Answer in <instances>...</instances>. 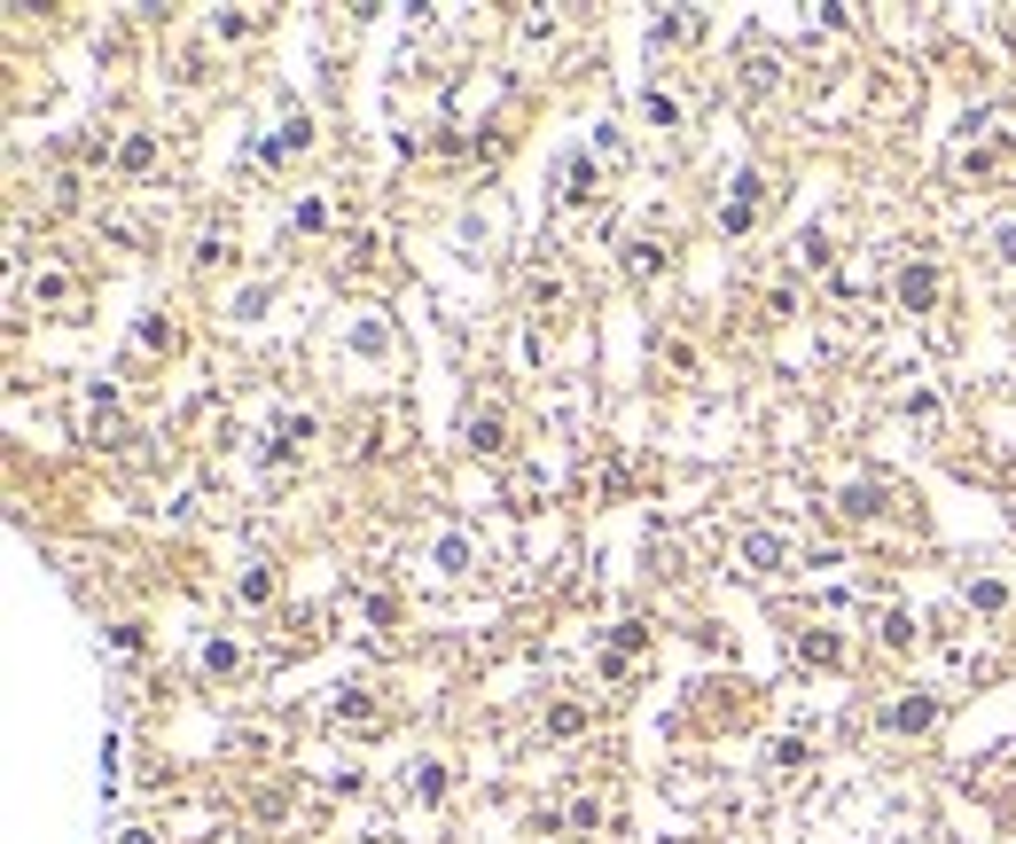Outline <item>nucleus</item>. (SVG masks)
Listing matches in <instances>:
<instances>
[{"label": "nucleus", "instance_id": "obj_6", "mask_svg": "<svg viewBox=\"0 0 1016 844\" xmlns=\"http://www.w3.org/2000/svg\"><path fill=\"white\" fill-rule=\"evenodd\" d=\"M563 196H571V204L595 196V164H586V156H571V164H563Z\"/></svg>", "mask_w": 1016, "mask_h": 844}, {"label": "nucleus", "instance_id": "obj_2", "mask_svg": "<svg viewBox=\"0 0 1016 844\" xmlns=\"http://www.w3.org/2000/svg\"><path fill=\"white\" fill-rule=\"evenodd\" d=\"M884 719H891L899 735H915V727H930V719H939V704H930V696H899V704H891Z\"/></svg>", "mask_w": 1016, "mask_h": 844}, {"label": "nucleus", "instance_id": "obj_3", "mask_svg": "<svg viewBox=\"0 0 1016 844\" xmlns=\"http://www.w3.org/2000/svg\"><path fill=\"white\" fill-rule=\"evenodd\" d=\"M305 141H313V126H305V118H290V126H282V133H274V141L259 149V156H267V164H282V156H298Z\"/></svg>", "mask_w": 1016, "mask_h": 844}, {"label": "nucleus", "instance_id": "obj_12", "mask_svg": "<svg viewBox=\"0 0 1016 844\" xmlns=\"http://www.w3.org/2000/svg\"><path fill=\"white\" fill-rule=\"evenodd\" d=\"M118 844H156V829H126V836H118Z\"/></svg>", "mask_w": 1016, "mask_h": 844}, {"label": "nucleus", "instance_id": "obj_8", "mask_svg": "<svg viewBox=\"0 0 1016 844\" xmlns=\"http://www.w3.org/2000/svg\"><path fill=\"white\" fill-rule=\"evenodd\" d=\"M657 259H664L657 242H634V250H626V274H634V282H649V274H657Z\"/></svg>", "mask_w": 1016, "mask_h": 844}, {"label": "nucleus", "instance_id": "obj_5", "mask_svg": "<svg viewBox=\"0 0 1016 844\" xmlns=\"http://www.w3.org/2000/svg\"><path fill=\"white\" fill-rule=\"evenodd\" d=\"M118 164H126V173H149V164H156V141H149V133H126V141H118Z\"/></svg>", "mask_w": 1016, "mask_h": 844}, {"label": "nucleus", "instance_id": "obj_7", "mask_svg": "<svg viewBox=\"0 0 1016 844\" xmlns=\"http://www.w3.org/2000/svg\"><path fill=\"white\" fill-rule=\"evenodd\" d=\"M469 446L500 454V414H493V407H485V414H469Z\"/></svg>", "mask_w": 1016, "mask_h": 844}, {"label": "nucleus", "instance_id": "obj_11", "mask_svg": "<svg viewBox=\"0 0 1016 844\" xmlns=\"http://www.w3.org/2000/svg\"><path fill=\"white\" fill-rule=\"evenodd\" d=\"M884 641H891V649H907V641H915V618H899V610H891V618H884Z\"/></svg>", "mask_w": 1016, "mask_h": 844}, {"label": "nucleus", "instance_id": "obj_9", "mask_svg": "<svg viewBox=\"0 0 1016 844\" xmlns=\"http://www.w3.org/2000/svg\"><path fill=\"white\" fill-rule=\"evenodd\" d=\"M579 727H586L579 704H555V712H548V735H579Z\"/></svg>", "mask_w": 1016, "mask_h": 844}, {"label": "nucleus", "instance_id": "obj_1", "mask_svg": "<svg viewBox=\"0 0 1016 844\" xmlns=\"http://www.w3.org/2000/svg\"><path fill=\"white\" fill-rule=\"evenodd\" d=\"M930 297H939V267H930V259H915V267L899 274V305H915V313H922Z\"/></svg>", "mask_w": 1016, "mask_h": 844}, {"label": "nucleus", "instance_id": "obj_10", "mask_svg": "<svg viewBox=\"0 0 1016 844\" xmlns=\"http://www.w3.org/2000/svg\"><path fill=\"white\" fill-rule=\"evenodd\" d=\"M806 664H836V634H806Z\"/></svg>", "mask_w": 1016, "mask_h": 844}, {"label": "nucleus", "instance_id": "obj_4", "mask_svg": "<svg viewBox=\"0 0 1016 844\" xmlns=\"http://www.w3.org/2000/svg\"><path fill=\"white\" fill-rule=\"evenodd\" d=\"M743 563H750V571H775V563H782V540H775V532H750V540H743Z\"/></svg>", "mask_w": 1016, "mask_h": 844}]
</instances>
